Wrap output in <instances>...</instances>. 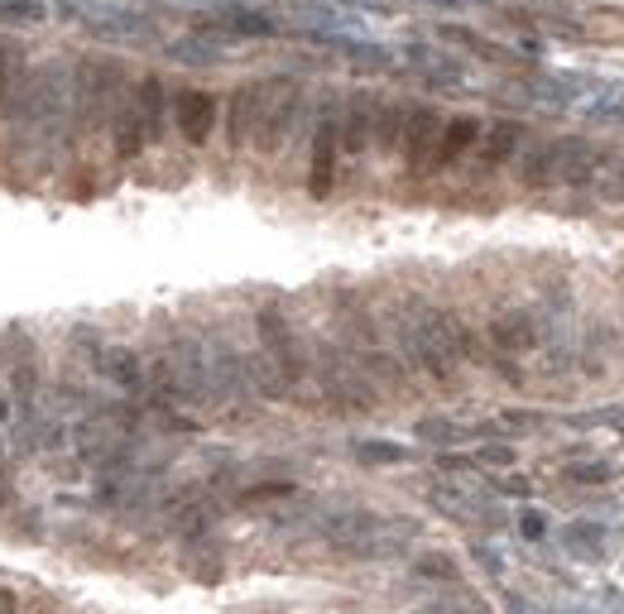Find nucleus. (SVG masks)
Here are the masks:
<instances>
[{
    "mask_svg": "<svg viewBox=\"0 0 624 614\" xmlns=\"http://www.w3.org/2000/svg\"><path fill=\"white\" fill-rule=\"evenodd\" d=\"M437 140H442V115L437 111H413L409 115V125H403V159H409L413 173H423V168L432 163V154H437Z\"/></svg>",
    "mask_w": 624,
    "mask_h": 614,
    "instance_id": "obj_1",
    "label": "nucleus"
},
{
    "mask_svg": "<svg viewBox=\"0 0 624 614\" xmlns=\"http://www.w3.org/2000/svg\"><path fill=\"white\" fill-rule=\"evenodd\" d=\"M336 149H342V130H336V115H327V121L317 125V140H312V173H308V193L312 197H327L332 193Z\"/></svg>",
    "mask_w": 624,
    "mask_h": 614,
    "instance_id": "obj_2",
    "label": "nucleus"
},
{
    "mask_svg": "<svg viewBox=\"0 0 624 614\" xmlns=\"http://www.w3.org/2000/svg\"><path fill=\"white\" fill-rule=\"evenodd\" d=\"M260 336H264L269 355H274V365L283 370V380H298V374H302L298 341H293V332H289V327H283V317L274 312V307H264V312H260Z\"/></svg>",
    "mask_w": 624,
    "mask_h": 614,
    "instance_id": "obj_3",
    "label": "nucleus"
},
{
    "mask_svg": "<svg viewBox=\"0 0 624 614\" xmlns=\"http://www.w3.org/2000/svg\"><path fill=\"white\" fill-rule=\"evenodd\" d=\"M212 121H216V101L207 92H183L178 96V130H183L188 144H207Z\"/></svg>",
    "mask_w": 624,
    "mask_h": 614,
    "instance_id": "obj_4",
    "label": "nucleus"
},
{
    "mask_svg": "<svg viewBox=\"0 0 624 614\" xmlns=\"http://www.w3.org/2000/svg\"><path fill=\"white\" fill-rule=\"evenodd\" d=\"M370 130H375V96L356 92V96H351V111H346V134H342V149L351 154V159L365 154Z\"/></svg>",
    "mask_w": 624,
    "mask_h": 614,
    "instance_id": "obj_5",
    "label": "nucleus"
},
{
    "mask_svg": "<svg viewBox=\"0 0 624 614\" xmlns=\"http://www.w3.org/2000/svg\"><path fill=\"white\" fill-rule=\"evenodd\" d=\"M293 111H298V87H279V101L269 106V121L260 125V149L274 154L283 144V134L293 125Z\"/></svg>",
    "mask_w": 624,
    "mask_h": 614,
    "instance_id": "obj_6",
    "label": "nucleus"
},
{
    "mask_svg": "<svg viewBox=\"0 0 624 614\" xmlns=\"http://www.w3.org/2000/svg\"><path fill=\"white\" fill-rule=\"evenodd\" d=\"M480 134V125L470 121V115H461V121H451L442 130V140H437V154H432V168H447V163H457L461 154L470 149V140Z\"/></svg>",
    "mask_w": 624,
    "mask_h": 614,
    "instance_id": "obj_7",
    "label": "nucleus"
},
{
    "mask_svg": "<svg viewBox=\"0 0 624 614\" xmlns=\"http://www.w3.org/2000/svg\"><path fill=\"white\" fill-rule=\"evenodd\" d=\"M96 365H101V374H106V380L125 384V389H140V384H144V370H140V361H134V351H125V346L101 351Z\"/></svg>",
    "mask_w": 624,
    "mask_h": 614,
    "instance_id": "obj_8",
    "label": "nucleus"
},
{
    "mask_svg": "<svg viewBox=\"0 0 624 614\" xmlns=\"http://www.w3.org/2000/svg\"><path fill=\"white\" fill-rule=\"evenodd\" d=\"M140 149H144V115L140 106H121V115H115V154L134 159Z\"/></svg>",
    "mask_w": 624,
    "mask_h": 614,
    "instance_id": "obj_9",
    "label": "nucleus"
},
{
    "mask_svg": "<svg viewBox=\"0 0 624 614\" xmlns=\"http://www.w3.org/2000/svg\"><path fill=\"white\" fill-rule=\"evenodd\" d=\"M255 111H260V87H241L235 92V106H231V144L235 149L245 144V130L255 121Z\"/></svg>",
    "mask_w": 624,
    "mask_h": 614,
    "instance_id": "obj_10",
    "label": "nucleus"
},
{
    "mask_svg": "<svg viewBox=\"0 0 624 614\" xmlns=\"http://www.w3.org/2000/svg\"><path fill=\"white\" fill-rule=\"evenodd\" d=\"M514 144H519V125L514 121H504V125H495V134H490V144H485V168H495V163H504L514 154Z\"/></svg>",
    "mask_w": 624,
    "mask_h": 614,
    "instance_id": "obj_11",
    "label": "nucleus"
},
{
    "mask_svg": "<svg viewBox=\"0 0 624 614\" xmlns=\"http://www.w3.org/2000/svg\"><path fill=\"white\" fill-rule=\"evenodd\" d=\"M495 346H504V351H524V346H533L529 322H524V317H500V322H495Z\"/></svg>",
    "mask_w": 624,
    "mask_h": 614,
    "instance_id": "obj_12",
    "label": "nucleus"
},
{
    "mask_svg": "<svg viewBox=\"0 0 624 614\" xmlns=\"http://www.w3.org/2000/svg\"><path fill=\"white\" fill-rule=\"evenodd\" d=\"M403 106H384V115H380V130H375V140H380V149H394L399 140H403Z\"/></svg>",
    "mask_w": 624,
    "mask_h": 614,
    "instance_id": "obj_13",
    "label": "nucleus"
},
{
    "mask_svg": "<svg viewBox=\"0 0 624 614\" xmlns=\"http://www.w3.org/2000/svg\"><path fill=\"white\" fill-rule=\"evenodd\" d=\"M0 614H15V590H0Z\"/></svg>",
    "mask_w": 624,
    "mask_h": 614,
    "instance_id": "obj_14",
    "label": "nucleus"
}]
</instances>
